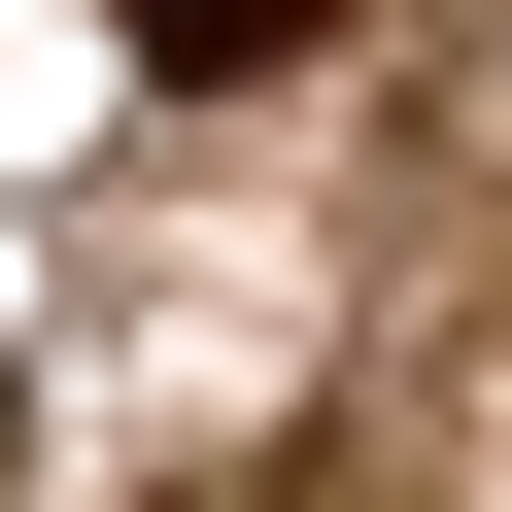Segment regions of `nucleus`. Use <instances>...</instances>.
Masks as SVG:
<instances>
[{
  "instance_id": "nucleus-1",
  "label": "nucleus",
  "mask_w": 512,
  "mask_h": 512,
  "mask_svg": "<svg viewBox=\"0 0 512 512\" xmlns=\"http://www.w3.org/2000/svg\"><path fill=\"white\" fill-rule=\"evenodd\" d=\"M103 35H137V69H308L342 0H103Z\"/></svg>"
}]
</instances>
